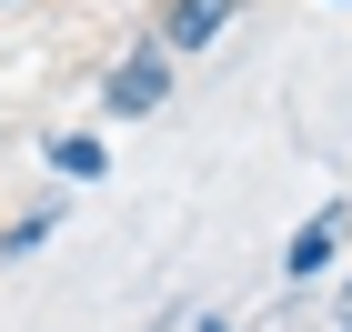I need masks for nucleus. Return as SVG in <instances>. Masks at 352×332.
I'll use <instances>...</instances> for the list:
<instances>
[{
  "label": "nucleus",
  "instance_id": "f257e3e1",
  "mask_svg": "<svg viewBox=\"0 0 352 332\" xmlns=\"http://www.w3.org/2000/svg\"><path fill=\"white\" fill-rule=\"evenodd\" d=\"M171 71H182V60H171L162 41H131V51L101 71V121H151V111L171 101Z\"/></svg>",
  "mask_w": 352,
  "mask_h": 332
},
{
  "label": "nucleus",
  "instance_id": "f03ea898",
  "mask_svg": "<svg viewBox=\"0 0 352 332\" xmlns=\"http://www.w3.org/2000/svg\"><path fill=\"white\" fill-rule=\"evenodd\" d=\"M342 221H352V201H322V212L282 242V282H292V292H312L322 272H342Z\"/></svg>",
  "mask_w": 352,
  "mask_h": 332
},
{
  "label": "nucleus",
  "instance_id": "7ed1b4c3",
  "mask_svg": "<svg viewBox=\"0 0 352 332\" xmlns=\"http://www.w3.org/2000/svg\"><path fill=\"white\" fill-rule=\"evenodd\" d=\"M242 21V0H162V21H151V41H162L171 60H191V51H212L221 30Z\"/></svg>",
  "mask_w": 352,
  "mask_h": 332
},
{
  "label": "nucleus",
  "instance_id": "20e7f679",
  "mask_svg": "<svg viewBox=\"0 0 352 332\" xmlns=\"http://www.w3.org/2000/svg\"><path fill=\"white\" fill-rule=\"evenodd\" d=\"M41 162L60 171V192H91V181L111 171V141L101 131H41Z\"/></svg>",
  "mask_w": 352,
  "mask_h": 332
},
{
  "label": "nucleus",
  "instance_id": "39448f33",
  "mask_svg": "<svg viewBox=\"0 0 352 332\" xmlns=\"http://www.w3.org/2000/svg\"><path fill=\"white\" fill-rule=\"evenodd\" d=\"M60 221H71V192H41L30 212H10V221H0V272H10V262H30V252L51 242Z\"/></svg>",
  "mask_w": 352,
  "mask_h": 332
},
{
  "label": "nucleus",
  "instance_id": "423d86ee",
  "mask_svg": "<svg viewBox=\"0 0 352 332\" xmlns=\"http://www.w3.org/2000/svg\"><path fill=\"white\" fill-rule=\"evenodd\" d=\"M191 332H232V322H221V312H201V322H191Z\"/></svg>",
  "mask_w": 352,
  "mask_h": 332
},
{
  "label": "nucleus",
  "instance_id": "0eeeda50",
  "mask_svg": "<svg viewBox=\"0 0 352 332\" xmlns=\"http://www.w3.org/2000/svg\"><path fill=\"white\" fill-rule=\"evenodd\" d=\"M342 312H352V272H342Z\"/></svg>",
  "mask_w": 352,
  "mask_h": 332
},
{
  "label": "nucleus",
  "instance_id": "6e6552de",
  "mask_svg": "<svg viewBox=\"0 0 352 332\" xmlns=\"http://www.w3.org/2000/svg\"><path fill=\"white\" fill-rule=\"evenodd\" d=\"M332 332H352V312H342V322H332Z\"/></svg>",
  "mask_w": 352,
  "mask_h": 332
},
{
  "label": "nucleus",
  "instance_id": "1a4fd4ad",
  "mask_svg": "<svg viewBox=\"0 0 352 332\" xmlns=\"http://www.w3.org/2000/svg\"><path fill=\"white\" fill-rule=\"evenodd\" d=\"M0 10H21V0H0Z\"/></svg>",
  "mask_w": 352,
  "mask_h": 332
},
{
  "label": "nucleus",
  "instance_id": "9d476101",
  "mask_svg": "<svg viewBox=\"0 0 352 332\" xmlns=\"http://www.w3.org/2000/svg\"><path fill=\"white\" fill-rule=\"evenodd\" d=\"M332 10H352V0H332Z\"/></svg>",
  "mask_w": 352,
  "mask_h": 332
},
{
  "label": "nucleus",
  "instance_id": "9b49d317",
  "mask_svg": "<svg viewBox=\"0 0 352 332\" xmlns=\"http://www.w3.org/2000/svg\"><path fill=\"white\" fill-rule=\"evenodd\" d=\"M151 332H171V322H151Z\"/></svg>",
  "mask_w": 352,
  "mask_h": 332
}]
</instances>
